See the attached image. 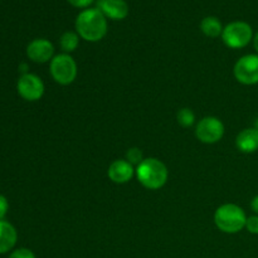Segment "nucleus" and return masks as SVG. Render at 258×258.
Listing matches in <instances>:
<instances>
[{"label": "nucleus", "instance_id": "obj_14", "mask_svg": "<svg viewBox=\"0 0 258 258\" xmlns=\"http://www.w3.org/2000/svg\"><path fill=\"white\" fill-rule=\"evenodd\" d=\"M201 29L207 37L211 38H217L223 33V27H222L221 20L216 17L204 18L201 23Z\"/></svg>", "mask_w": 258, "mask_h": 258}, {"label": "nucleus", "instance_id": "obj_10", "mask_svg": "<svg viewBox=\"0 0 258 258\" xmlns=\"http://www.w3.org/2000/svg\"><path fill=\"white\" fill-rule=\"evenodd\" d=\"M107 175L111 181L115 184H125L133 179L135 175V169L133 164L127 160H115L110 165L107 171Z\"/></svg>", "mask_w": 258, "mask_h": 258}, {"label": "nucleus", "instance_id": "obj_17", "mask_svg": "<svg viewBox=\"0 0 258 258\" xmlns=\"http://www.w3.org/2000/svg\"><path fill=\"white\" fill-rule=\"evenodd\" d=\"M126 160L130 164H133V165H139V164L144 160L143 153H141L140 149L138 148L128 149L127 153H126Z\"/></svg>", "mask_w": 258, "mask_h": 258}, {"label": "nucleus", "instance_id": "obj_7", "mask_svg": "<svg viewBox=\"0 0 258 258\" xmlns=\"http://www.w3.org/2000/svg\"><path fill=\"white\" fill-rule=\"evenodd\" d=\"M196 135L198 140L204 144L218 143L224 135L223 122L214 116H207L197 125Z\"/></svg>", "mask_w": 258, "mask_h": 258}, {"label": "nucleus", "instance_id": "obj_18", "mask_svg": "<svg viewBox=\"0 0 258 258\" xmlns=\"http://www.w3.org/2000/svg\"><path fill=\"white\" fill-rule=\"evenodd\" d=\"M246 228L249 233L258 234V216H252L247 218Z\"/></svg>", "mask_w": 258, "mask_h": 258}, {"label": "nucleus", "instance_id": "obj_3", "mask_svg": "<svg viewBox=\"0 0 258 258\" xmlns=\"http://www.w3.org/2000/svg\"><path fill=\"white\" fill-rule=\"evenodd\" d=\"M246 213L237 204H223L214 213V223L224 233H238L246 227Z\"/></svg>", "mask_w": 258, "mask_h": 258}, {"label": "nucleus", "instance_id": "obj_13", "mask_svg": "<svg viewBox=\"0 0 258 258\" xmlns=\"http://www.w3.org/2000/svg\"><path fill=\"white\" fill-rule=\"evenodd\" d=\"M18 233L14 227L7 221H0V254L7 253L14 248Z\"/></svg>", "mask_w": 258, "mask_h": 258}, {"label": "nucleus", "instance_id": "obj_11", "mask_svg": "<svg viewBox=\"0 0 258 258\" xmlns=\"http://www.w3.org/2000/svg\"><path fill=\"white\" fill-rule=\"evenodd\" d=\"M97 8L112 20H122L128 15V5L125 0H98Z\"/></svg>", "mask_w": 258, "mask_h": 258}, {"label": "nucleus", "instance_id": "obj_20", "mask_svg": "<svg viewBox=\"0 0 258 258\" xmlns=\"http://www.w3.org/2000/svg\"><path fill=\"white\" fill-rule=\"evenodd\" d=\"M8 209H9V203H8L7 198L0 194V221H3L4 217L7 216Z\"/></svg>", "mask_w": 258, "mask_h": 258}, {"label": "nucleus", "instance_id": "obj_12", "mask_svg": "<svg viewBox=\"0 0 258 258\" xmlns=\"http://www.w3.org/2000/svg\"><path fill=\"white\" fill-rule=\"evenodd\" d=\"M236 145L239 151L246 154L258 150V130L256 127L244 128L237 135Z\"/></svg>", "mask_w": 258, "mask_h": 258}, {"label": "nucleus", "instance_id": "obj_8", "mask_svg": "<svg viewBox=\"0 0 258 258\" xmlns=\"http://www.w3.org/2000/svg\"><path fill=\"white\" fill-rule=\"evenodd\" d=\"M18 92L25 101H38L44 95V83L33 73H25L18 81Z\"/></svg>", "mask_w": 258, "mask_h": 258}, {"label": "nucleus", "instance_id": "obj_5", "mask_svg": "<svg viewBox=\"0 0 258 258\" xmlns=\"http://www.w3.org/2000/svg\"><path fill=\"white\" fill-rule=\"evenodd\" d=\"M222 39L227 47L238 49L246 47L253 39V30L248 23L237 20L229 23L226 28H223Z\"/></svg>", "mask_w": 258, "mask_h": 258}, {"label": "nucleus", "instance_id": "obj_16", "mask_svg": "<svg viewBox=\"0 0 258 258\" xmlns=\"http://www.w3.org/2000/svg\"><path fill=\"white\" fill-rule=\"evenodd\" d=\"M176 120L183 127H190L196 122V115L190 108H181L176 113Z\"/></svg>", "mask_w": 258, "mask_h": 258}, {"label": "nucleus", "instance_id": "obj_2", "mask_svg": "<svg viewBox=\"0 0 258 258\" xmlns=\"http://www.w3.org/2000/svg\"><path fill=\"white\" fill-rule=\"evenodd\" d=\"M135 174L143 186L156 190L165 185L168 180V168L163 161L155 158L144 159L135 169Z\"/></svg>", "mask_w": 258, "mask_h": 258}, {"label": "nucleus", "instance_id": "obj_24", "mask_svg": "<svg viewBox=\"0 0 258 258\" xmlns=\"http://www.w3.org/2000/svg\"><path fill=\"white\" fill-rule=\"evenodd\" d=\"M254 127H256V128H257V130H258V120L256 121V126H254Z\"/></svg>", "mask_w": 258, "mask_h": 258}, {"label": "nucleus", "instance_id": "obj_1", "mask_svg": "<svg viewBox=\"0 0 258 258\" xmlns=\"http://www.w3.org/2000/svg\"><path fill=\"white\" fill-rule=\"evenodd\" d=\"M76 32L87 42H98L107 33V18L98 8H90L76 18Z\"/></svg>", "mask_w": 258, "mask_h": 258}, {"label": "nucleus", "instance_id": "obj_6", "mask_svg": "<svg viewBox=\"0 0 258 258\" xmlns=\"http://www.w3.org/2000/svg\"><path fill=\"white\" fill-rule=\"evenodd\" d=\"M234 77L239 83L252 86L258 83V54L243 55L234 64Z\"/></svg>", "mask_w": 258, "mask_h": 258}, {"label": "nucleus", "instance_id": "obj_15", "mask_svg": "<svg viewBox=\"0 0 258 258\" xmlns=\"http://www.w3.org/2000/svg\"><path fill=\"white\" fill-rule=\"evenodd\" d=\"M60 48L64 53H72L77 49L78 44H80V35L77 32H66L63 33L62 37L59 39Z\"/></svg>", "mask_w": 258, "mask_h": 258}, {"label": "nucleus", "instance_id": "obj_23", "mask_svg": "<svg viewBox=\"0 0 258 258\" xmlns=\"http://www.w3.org/2000/svg\"><path fill=\"white\" fill-rule=\"evenodd\" d=\"M253 47H254V49H256V52L258 53V32L253 38Z\"/></svg>", "mask_w": 258, "mask_h": 258}, {"label": "nucleus", "instance_id": "obj_19", "mask_svg": "<svg viewBox=\"0 0 258 258\" xmlns=\"http://www.w3.org/2000/svg\"><path fill=\"white\" fill-rule=\"evenodd\" d=\"M9 258H35V254L28 248H19L15 249Z\"/></svg>", "mask_w": 258, "mask_h": 258}, {"label": "nucleus", "instance_id": "obj_21", "mask_svg": "<svg viewBox=\"0 0 258 258\" xmlns=\"http://www.w3.org/2000/svg\"><path fill=\"white\" fill-rule=\"evenodd\" d=\"M67 2L76 8H87L88 5L92 4L93 0H67Z\"/></svg>", "mask_w": 258, "mask_h": 258}, {"label": "nucleus", "instance_id": "obj_4", "mask_svg": "<svg viewBox=\"0 0 258 258\" xmlns=\"http://www.w3.org/2000/svg\"><path fill=\"white\" fill-rule=\"evenodd\" d=\"M50 75L53 80L62 86L71 85L77 77V63L67 53L53 57L50 60Z\"/></svg>", "mask_w": 258, "mask_h": 258}, {"label": "nucleus", "instance_id": "obj_9", "mask_svg": "<svg viewBox=\"0 0 258 258\" xmlns=\"http://www.w3.org/2000/svg\"><path fill=\"white\" fill-rule=\"evenodd\" d=\"M54 47L49 40L44 38H38L32 40L27 47V55L30 60L35 63H45L53 59Z\"/></svg>", "mask_w": 258, "mask_h": 258}, {"label": "nucleus", "instance_id": "obj_22", "mask_svg": "<svg viewBox=\"0 0 258 258\" xmlns=\"http://www.w3.org/2000/svg\"><path fill=\"white\" fill-rule=\"evenodd\" d=\"M251 208H252V211H253L254 213H256L257 216H258V196L254 197V198L252 199V202H251Z\"/></svg>", "mask_w": 258, "mask_h": 258}]
</instances>
